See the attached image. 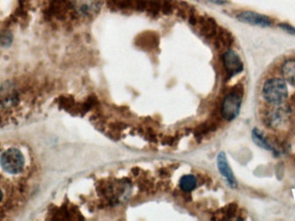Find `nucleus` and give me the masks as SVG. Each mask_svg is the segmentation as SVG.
<instances>
[{
  "mask_svg": "<svg viewBox=\"0 0 295 221\" xmlns=\"http://www.w3.org/2000/svg\"><path fill=\"white\" fill-rule=\"evenodd\" d=\"M262 97L270 105H279L284 104L288 99V88L284 79L272 77L266 80L262 88Z\"/></svg>",
  "mask_w": 295,
  "mask_h": 221,
  "instance_id": "nucleus-1",
  "label": "nucleus"
},
{
  "mask_svg": "<svg viewBox=\"0 0 295 221\" xmlns=\"http://www.w3.org/2000/svg\"><path fill=\"white\" fill-rule=\"evenodd\" d=\"M0 164L5 172L17 175L22 172L24 167V158L20 150L11 148L4 151L0 158Z\"/></svg>",
  "mask_w": 295,
  "mask_h": 221,
  "instance_id": "nucleus-2",
  "label": "nucleus"
},
{
  "mask_svg": "<svg viewBox=\"0 0 295 221\" xmlns=\"http://www.w3.org/2000/svg\"><path fill=\"white\" fill-rule=\"evenodd\" d=\"M242 101L243 97L238 91H232L224 97L221 107V113L224 120L232 121L237 118L242 106Z\"/></svg>",
  "mask_w": 295,
  "mask_h": 221,
  "instance_id": "nucleus-3",
  "label": "nucleus"
},
{
  "mask_svg": "<svg viewBox=\"0 0 295 221\" xmlns=\"http://www.w3.org/2000/svg\"><path fill=\"white\" fill-rule=\"evenodd\" d=\"M224 66L229 78L239 75L243 70V60L238 54L233 50H228L223 57Z\"/></svg>",
  "mask_w": 295,
  "mask_h": 221,
  "instance_id": "nucleus-4",
  "label": "nucleus"
},
{
  "mask_svg": "<svg viewBox=\"0 0 295 221\" xmlns=\"http://www.w3.org/2000/svg\"><path fill=\"white\" fill-rule=\"evenodd\" d=\"M288 110L285 108L274 109L266 117L267 124L269 127L275 130L283 129L289 123V113Z\"/></svg>",
  "mask_w": 295,
  "mask_h": 221,
  "instance_id": "nucleus-5",
  "label": "nucleus"
},
{
  "mask_svg": "<svg viewBox=\"0 0 295 221\" xmlns=\"http://www.w3.org/2000/svg\"><path fill=\"white\" fill-rule=\"evenodd\" d=\"M76 12L85 17L96 14L100 10L101 0H72Z\"/></svg>",
  "mask_w": 295,
  "mask_h": 221,
  "instance_id": "nucleus-6",
  "label": "nucleus"
},
{
  "mask_svg": "<svg viewBox=\"0 0 295 221\" xmlns=\"http://www.w3.org/2000/svg\"><path fill=\"white\" fill-rule=\"evenodd\" d=\"M237 19L239 20L240 22L250 23V24L256 25V26L269 27L271 26V24H272V21L269 17L259 14L256 12H243L237 16Z\"/></svg>",
  "mask_w": 295,
  "mask_h": 221,
  "instance_id": "nucleus-7",
  "label": "nucleus"
},
{
  "mask_svg": "<svg viewBox=\"0 0 295 221\" xmlns=\"http://www.w3.org/2000/svg\"><path fill=\"white\" fill-rule=\"evenodd\" d=\"M217 169L219 170L221 175L226 179L231 187L236 188L237 187V181L236 180L235 176L233 174L231 166L229 164L228 160L224 152H221L217 156Z\"/></svg>",
  "mask_w": 295,
  "mask_h": 221,
  "instance_id": "nucleus-8",
  "label": "nucleus"
},
{
  "mask_svg": "<svg viewBox=\"0 0 295 221\" xmlns=\"http://www.w3.org/2000/svg\"><path fill=\"white\" fill-rule=\"evenodd\" d=\"M252 139L253 142L257 145L258 147L262 148L263 150H268V151H275V147L271 142H269V138L262 132L261 130L258 128H254L252 131Z\"/></svg>",
  "mask_w": 295,
  "mask_h": 221,
  "instance_id": "nucleus-9",
  "label": "nucleus"
},
{
  "mask_svg": "<svg viewBox=\"0 0 295 221\" xmlns=\"http://www.w3.org/2000/svg\"><path fill=\"white\" fill-rule=\"evenodd\" d=\"M280 72L283 79L287 82L295 86V60H286L280 67Z\"/></svg>",
  "mask_w": 295,
  "mask_h": 221,
  "instance_id": "nucleus-10",
  "label": "nucleus"
},
{
  "mask_svg": "<svg viewBox=\"0 0 295 221\" xmlns=\"http://www.w3.org/2000/svg\"><path fill=\"white\" fill-rule=\"evenodd\" d=\"M198 185L197 178L193 175H186L179 180V187L184 192H191Z\"/></svg>",
  "mask_w": 295,
  "mask_h": 221,
  "instance_id": "nucleus-11",
  "label": "nucleus"
},
{
  "mask_svg": "<svg viewBox=\"0 0 295 221\" xmlns=\"http://www.w3.org/2000/svg\"><path fill=\"white\" fill-rule=\"evenodd\" d=\"M279 27H280V29L286 30L289 34L295 35V28L291 26V25L288 24V23H280V24H279Z\"/></svg>",
  "mask_w": 295,
  "mask_h": 221,
  "instance_id": "nucleus-12",
  "label": "nucleus"
},
{
  "mask_svg": "<svg viewBox=\"0 0 295 221\" xmlns=\"http://www.w3.org/2000/svg\"><path fill=\"white\" fill-rule=\"evenodd\" d=\"M207 1H211L213 3H215V4H224V3H225V0H207Z\"/></svg>",
  "mask_w": 295,
  "mask_h": 221,
  "instance_id": "nucleus-13",
  "label": "nucleus"
},
{
  "mask_svg": "<svg viewBox=\"0 0 295 221\" xmlns=\"http://www.w3.org/2000/svg\"><path fill=\"white\" fill-rule=\"evenodd\" d=\"M2 199H3V193L2 191L0 190V202H1V201H2Z\"/></svg>",
  "mask_w": 295,
  "mask_h": 221,
  "instance_id": "nucleus-14",
  "label": "nucleus"
}]
</instances>
